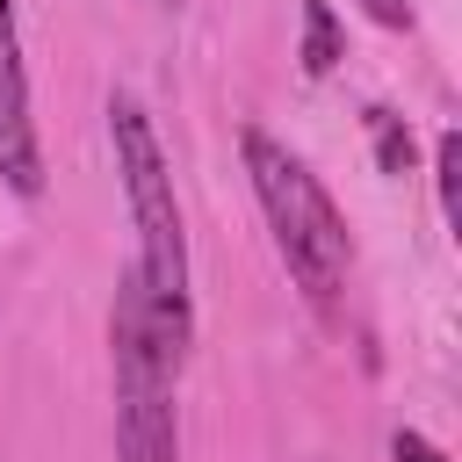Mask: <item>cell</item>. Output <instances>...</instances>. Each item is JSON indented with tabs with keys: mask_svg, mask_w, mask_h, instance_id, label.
Returning a JSON list of instances; mask_svg holds the SVG:
<instances>
[{
	"mask_svg": "<svg viewBox=\"0 0 462 462\" xmlns=\"http://www.w3.org/2000/svg\"><path fill=\"white\" fill-rule=\"evenodd\" d=\"M108 137H116V173L137 217V274H144V303L152 325L173 354H188V238H180V202H173V173L159 159V137L144 123V108L130 94L108 101Z\"/></svg>",
	"mask_w": 462,
	"mask_h": 462,
	"instance_id": "1",
	"label": "cell"
},
{
	"mask_svg": "<svg viewBox=\"0 0 462 462\" xmlns=\"http://www.w3.org/2000/svg\"><path fill=\"white\" fill-rule=\"evenodd\" d=\"M245 173H253V195H260V209H267V231H274L296 289H303L318 310H332V296H339V282H346V260H354L332 195H325L318 173H310L289 144H274L267 130H245Z\"/></svg>",
	"mask_w": 462,
	"mask_h": 462,
	"instance_id": "2",
	"label": "cell"
},
{
	"mask_svg": "<svg viewBox=\"0 0 462 462\" xmlns=\"http://www.w3.org/2000/svg\"><path fill=\"white\" fill-rule=\"evenodd\" d=\"M108 346H116V462H173V368H180V354L159 339L137 267H123V282H116Z\"/></svg>",
	"mask_w": 462,
	"mask_h": 462,
	"instance_id": "3",
	"label": "cell"
},
{
	"mask_svg": "<svg viewBox=\"0 0 462 462\" xmlns=\"http://www.w3.org/2000/svg\"><path fill=\"white\" fill-rule=\"evenodd\" d=\"M0 180L14 195H43V152L29 123V79H22V43H14V7L0 0Z\"/></svg>",
	"mask_w": 462,
	"mask_h": 462,
	"instance_id": "4",
	"label": "cell"
},
{
	"mask_svg": "<svg viewBox=\"0 0 462 462\" xmlns=\"http://www.w3.org/2000/svg\"><path fill=\"white\" fill-rule=\"evenodd\" d=\"M332 65H339V22H332L325 0H303V72L325 79Z\"/></svg>",
	"mask_w": 462,
	"mask_h": 462,
	"instance_id": "5",
	"label": "cell"
},
{
	"mask_svg": "<svg viewBox=\"0 0 462 462\" xmlns=\"http://www.w3.org/2000/svg\"><path fill=\"white\" fill-rule=\"evenodd\" d=\"M368 123H375V159H383V173H411V130H404L397 116H383V108H375Z\"/></svg>",
	"mask_w": 462,
	"mask_h": 462,
	"instance_id": "6",
	"label": "cell"
},
{
	"mask_svg": "<svg viewBox=\"0 0 462 462\" xmlns=\"http://www.w3.org/2000/svg\"><path fill=\"white\" fill-rule=\"evenodd\" d=\"M433 166H440V209L455 217V173H462V137H455V130L440 137V152H433Z\"/></svg>",
	"mask_w": 462,
	"mask_h": 462,
	"instance_id": "7",
	"label": "cell"
},
{
	"mask_svg": "<svg viewBox=\"0 0 462 462\" xmlns=\"http://www.w3.org/2000/svg\"><path fill=\"white\" fill-rule=\"evenodd\" d=\"M390 462H448V455H440L426 433H397V440H390Z\"/></svg>",
	"mask_w": 462,
	"mask_h": 462,
	"instance_id": "8",
	"label": "cell"
},
{
	"mask_svg": "<svg viewBox=\"0 0 462 462\" xmlns=\"http://www.w3.org/2000/svg\"><path fill=\"white\" fill-rule=\"evenodd\" d=\"M361 7H368L383 29H404V22H411V7H404V0H361Z\"/></svg>",
	"mask_w": 462,
	"mask_h": 462,
	"instance_id": "9",
	"label": "cell"
}]
</instances>
